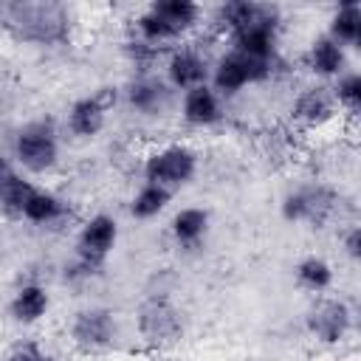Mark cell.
I'll list each match as a JSON object with an SVG mask.
<instances>
[{"instance_id": "4", "label": "cell", "mask_w": 361, "mask_h": 361, "mask_svg": "<svg viewBox=\"0 0 361 361\" xmlns=\"http://www.w3.org/2000/svg\"><path fill=\"white\" fill-rule=\"evenodd\" d=\"M62 155L59 130L51 118H34L14 130L11 135V164L25 175H48L56 169Z\"/></svg>"}, {"instance_id": "10", "label": "cell", "mask_w": 361, "mask_h": 361, "mask_svg": "<svg viewBox=\"0 0 361 361\" xmlns=\"http://www.w3.org/2000/svg\"><path fill=\"white\" fill-rule=\"evenodd\" d=\"M305 330L316 344L336 347L353 333V307L341 299L322 296L305 313Z\"/></svg>"}, {"instance_id": "11", "label": "cell", "mask_w": 361, "mask_h": 361, "mask_svg": "<svg viewBox=\"0 0 361 361\" xmlns=\"http://www.w3.org/2000/svg\"><path fill=\"white\" fill-rule=\"evenodd\" d=\"M121 90L116 87H102L96 93H87V96H79L71 102L68 113H65V130L73 135V138H96L104 124H107V113L110 107L118 102Z\"/></svg>"}, {"instance_id": "21", "label": "cell", "mask_w": 361, "mask_h": 361, "mask_svg": "<svg viewBox=\"0 0 361 361\" xmlns=\"http://www.w3.org/2000/svg\"><path fill=\"white\" fill-rule=\"evenodd\" d=\"M31 192H34V183L25 178V172H20L11 161H6L3 172H0V203H3V212L8 217H20Z\"/></svg>"}, {"instance_id": "9", "label": "cell", "mask_w": 361, "mask_h": 361, "mask_svg": "<svg viewBox=\"0 0 361 361\" xmlns=\"http://www.w3.org/2000/svg\"><path fill=\"white\" fill-rule=\"evenodd\" d=\"M71 341L76 350L82 353H104L110 347H116L118 341V319L116 310L104 307V305H87L79 307L71 319Z\"/></svg>"}, {"instance_id": "14", "label": "cell", "mask_w": 361, "mask_h": 361, "mask_svg": "<svg viewBox=\"0 0 361 361\" xmlns=\"http://www.w3.org/2000/svg\"><path fill=\"white\" fill-rule=\"evenodd\" d=\"M172 87L164 76H155V73H135L127 79V85L121 87V102L144 116V118H158L166 113V107L172 104Z\"/></svg>"}, {"instance_id": "7", "label": "cell", "mask_w": 361, "mask_h": 361, "mask_svg": "<svg viewBox=\"0 0 361 361\" xmlns=\"http://www.w3.org/2000/svg\"><path fill=\"white\" fill-rule=\"evenodd\" d=\"M338 192H333L324 183L296 186L288 189L279 200V214L288 223H307V226H324L338 212Z\"/></svg>"}, {"instance_id": "23", "label": "cell", "mask_w": 361, "mask_h": 361, "mask_svg": "<svg viewBox=\"0 0 361 361\" xmlns=\"http://www.w3.org/2000/svg\"><path fill=\"white\" fill-rule=\"evenodd\" d=\"M172 195H175V192H169V189H164V186L141 183V186L133 192V197H130V203H127V212H130L133 220H155L158 214H164V212L169 209Z\"/></svg>"}, {"instance_id": "6", "label": "cell", "mask_w": 361, "mask_h": 361, "mask_svg": "<svg viewBox=\"0 0 361 361\" xmlns=\"http://www.w3.org/2000/svg\"><path fill=\"white\" fill-rule=\"evenodd\" d=\"M279 62H259L254 56H245L243 51H223L214 65H212V87L223 96V99H231L237 93H243L248 85H259V82H268L274 76Z\"/></svg>"}, {"instance_id": "1", "label": "cell", "mask_w": 361, "mask_h": 361, "mask_svg": "<svg viewBox=\"0 0 361 361\" xmlns=\"http://www.w3.org/2000/svg\"><path fill=\"white\" fill-rule=\"evenodd\" d=\"M212 23L228 37L234 51H243L259 62H279V6L257 0H226L214 8Z\"/></svg>"}, {"instance_id": "29", "label": "cell", "mask_w": 361, "mask_h": 361, "mask_svg": "<svg viewBox=\"0 0 361 361\" xmlns=\"http://www.w3.org/2000/svg\"><path fill=\"white\" fill-rule=\"evenodd\" d=\"M350 48L361 54V25H358V31H355V37H353V42H350Z\"/></svg>"}, {"instance_id": "20", "label": "cell", "mask_w": 361, "mask_h": 361, "mask_svg": "<svg viewBox=\"0 0 361 361\" xmlns=\"http://www.w3.org/2000/svg\"><path fill=\"white\" fill-rule=\"evenodd\" d=\"M212 228V214L203 206H183L169 217V237L178 248H197Z\"/></svg>"}, {"instance_id": "8", "label": "cell", "mask_w": 361, "mask_h": 361, "mask_svg": "<svg viewBox=\"0 0 361 361\" xmlns=\"http://www.w3.org/2000/svg\"><path fill=\"white\" fill-rule=\"evenodd\" d=\"M135 330L149 347H169L183 336V316L166 296H147L135 310Z\"/></svg>"}, {"instance_id": "16", "label": "cell", "mask_w": 361, "mask_h": 361, "mask_svg": "<svg viewBox=\"0 0 361 361\" xmlns=\"http://www.w3.org/2000/svg\"><path fill=\"white\" fill-rule=\"evenodd\" d=\"M180 118L192 130L217 127L226 118L223 96L212 85H200V87H192V90L180 93Z\"/></svg>"}, {"instance_id": "26", "label": "cell", "mask_w": 361, "mask_h": 361, "mask_svg": "<svg viewBox=\"0 0 361 361\" xmlns=\"http://www.w3.org/2000/svg\"><path fill=\"white\" fill-rule=\"evenodd\" d=\"M48 353L37 344V341H20V344H14L8 353H6V358L3 361H42Z\"/></svg>"}, {"instance_id": "27", "label": "cell", "mask_w": 361, "mask_h": 361, "mask_svg": "<svg viewBox=\"0 0 361 361\" xmlns=\"http://www.w3.org/2000/svg\"><path fill=\"white\" fill-rule=\"evenodd\" d=\"M341 248H344V254H347L353 262H361V223H355V226H350V228L344 231Z\"/></svg>"}, {"instance_id": "13", "label": "cell", "mask_w": 361, "mask_h": 361, "mask_svg": "<svg viewBox=\"0 0 361 361\" xmlns=\"http://www.w3.org/2000/svg\"><path fill=\"white\" fill-rule=\"evenodd\" d=\"M116 243H118V220L107 212H96L87 220H82V226L76 231L73 257H79V259H85L96 268H104Z\"/></svg>"}, {"instance_id": "5", "label": "cell", "mask_w": 361, "mask_h": 361, "mask_svg": "<svg viewBox=\"0 0 361 361\" xmlns=\"http://www.w3.org/2000/svg\"><path fill=\"white\" fill-rule=\"evenodd\" d=\"M197 164L200 158L189 144H164L144 158L141 175H144V183H155L169 192H178L195 180Z\"/></svg>"}, {"instance_id": "3", "label": "cell", "mask_w": 361, "mask_h": 361, "mask_svg": "<svg viewBox=\"0 0 361 361\" xmlns=\"http://www.w3.org/2000/svg\"><path fill=\"white\" fill-rule=\"evenodd\" d=\"M203 8L192 0H152L144 11L135 14L133 20V34L152 48L164 51L166 45H175L200 25Z\"/></svg>"}, {"instance_id": "12", "label": "cell", "mask_w": 361, "mask_h": 361, "mask_svg": "<svg viewBox=\"0 0 361 361\" xmlns=\"http://www.w3.org/2000/svg\"><path fill=\"white\" fill-rule=\"evenodd\" d=\"M212 65L214 62L200 48L183 42V45H175L166 54V59H164V79L169 82L172 90L186 93L192 87H200V85L212 82Z\"/></svg>"}, {"instance_id": "19", "label": "cell", "mask_w": 361, "mask_h": 361, "mask_svg": "<svg viewBox=\"0 0 361 361\" xmlns=\"http://www.w3.org/2000/svg\"><path fill=\"white\" fill-rule=\"evenodd\" d=\"M48 310H51V293L37 279H28V282L17 285L14 293H11V299H8V313L23 327L42 322L48 316Z\"/></svg>"}, {"instance_id": "28", "label": "cell", "mask_w": 361, "mask_h": 361, "mask_svg": "<svg viewBox=\"0 0 361 361\" xmlns=\"http://www.w3.org/2000/svg\"><path fill=\"white\" fill-rule=\"evenodd\" d=\"M353 333L361 338V302L353 307Z\"/></svg>"}, {"instance_id": "2", "label": "cell", "mask_w": 361, "mask_h": 361, "mask_svg": "<svg viewBox=\"0 0 361 361\" xmlns=\"http://www.w3.org/2000/svg\"><path fill=\"white\" fill-rule=\"evenodd\" d=\"M6 31L37 48H56L71 39V11L56 0H8L0 6Z\"/></svg>"}, {"instance_id": "17", "label": "cell", "mask_w": 361, "mask_h": 361, "mask_svg": "<svg viewBox=\"0 0 361 361\" xmlns=\"http://www.w3.org/2000/svg\"><path fill=\"white\" fill-rule=\"evenodd\" d=\"M305 68L316 79H341L347 73V48L330 34H319L305 51Z\"/></svg>"}, {"instance_id": "18", "label": "cell", "mask_w": 361, "mask_h": 361, "mask_svg": "<svg viewBox=\"0 0 361 361\" xmlns=\"http://www.w3.org/2000/svg\"><path fill=\"white\" fill-rule=\"evenodd\" d=\"M71 217V200H65L62 195H56L54 189L45 186H34V192L28 195L20 220L39 226V228H51V226H62Z\"/></svg>"}, {"instance_id": "24", "label": "cell", "mask_w": 361, "mask_h": 361, "mask_svg": "<svg viewBox=\"0 0 361 361\" xmlns=\"http://www.w3.org/2000/svg\"><path fill=\"white\" fill-rule=\"evenodd\" d=\"M358 25H361V3H355V0L338 3V6L330 11V17H327V34H330L336 42H341L344 48L353 42Z\"/></svg>"}, {"instance_id": "22", "label": "cell", "mask_w": 361, "mask_h": 361, "mask_svg": "<svg viewBox=\"0 0 361 361\" xmlns=\"http://www.w3.org/2000/svg\"><path fill=\"white\" fill-rule=\"evenodd\" d=\"M293 276H296V285H299L302 290L316 293V296L324 293V290H330L333 282H336L333 265H330L324 257H319V254L302 257V259L296 262V268H293Z\"/></svg>"}, {"instance_id": "30", "label": "cell", "mask_w": 361, "mask_h": 361, "mask_svg": "<svg viewBox=\"0 0 361 361\" xmlns=\"http://www.w3.org/2000/svg\"><path fill=\"white\" fill-rule=\"evenodd\" d=\"M42 361H56V358H54V355H51V353H48V355H45V358H42Z\"/></svg>"}, {"instance_id": "15", "label": "cell", "mask_w": 361, "mask_h": 361, "mask_svg": "<svg viewBox=\"0 0 361 361\" xmlns=\"http://www.w3.org/2000/svg\"><path fill=\"white\" fill-rule=\"evenodd\" d=\"M338 110H341V104L336 99V90L322 82L302 87L290 102V118L305 130H319V127L330 124L338 116Z\"/></svg>"}, {"instance_id": "25", "label": "cell", "mask_w": 361, "mask_h": 361, "mask_svg": "<svg viewBox=\"0 0 361 361\" xmlns=\"http://www.w3.org/2000/svg\"><path fill=\"white\" fill-rule=\"evenodd\" d=\"M333 90L338 104L350 110L355 118H361V71H347L341 79H336Z\"/></svg>"}]
</instances>
